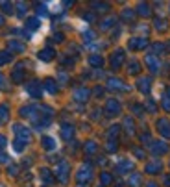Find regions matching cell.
I'll use <instances>...</instances> for the list:
<instances>
[{
	"mask_svg": "<svg viewBox=\"0 0 170 187\" xmlns=\"http://www.w3.org/2000/svg\"><path fill=\"white\" fill-rule=\"evenodd\" d=\"M0 24H2V17H0Z\"/></svg>",
	"mask_w": 170,
	"mask_h": 187,
	"instance_id": "2",
	"label": "cell"
},
{
	"mask_svg": "<svg viewBox=\"0 0 170 187\" xmlns=\"http://www.w3.org/2000/svg\"><path fill=\"white\" fill-rule=\"evenodd\" d=\"M0 146H4V137H0Z\"/></svg>",
	"mask_w": 170,
	"mask_h": 187,
	"instance_id": "1",
	"label": "cell"
}]
</instances>
